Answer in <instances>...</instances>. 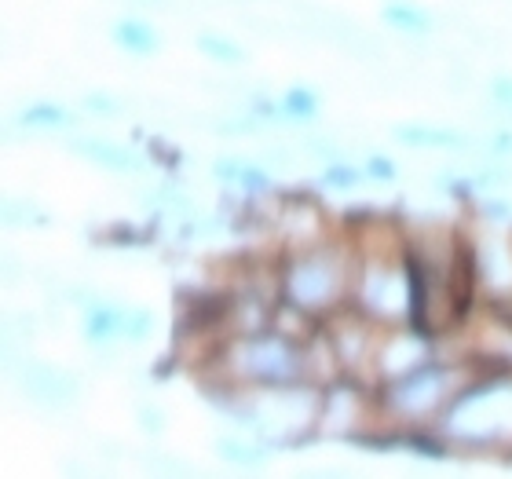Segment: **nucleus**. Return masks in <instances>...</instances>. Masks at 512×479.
<instances>
[{
  "label": "nucleus",
  "mask_w": 512,
  "mask_h": 479,
  "mask_svg": "<svg viewBox=\"0 0 512 479\" xmlns=\"http://www.w3.org/2000/svg\"><path fill=\"white\" fill-rule=\"evenodd\" d=\"M363 256H348L341 245H308L293 249L278 264V289L286 304H297L315 319H326L348 304V293H355Z\"/></svg>",
  "instance_id": "f257e3e1"
},
{
  "label": "nucleus",
  "mask_w": 512,
  "mask_h": 479,
  "mask_svg": "<svg viewBox=\"0 0 512 479\" xmlns=\"http://www.w3.org/2000/svg\"><path fill=\"white\" fill-rule=\"evenodd\" d=\"M443 432L472 447H491L512 436V373H483L443 406Z\"/></svg>",
  "instance_id": "f03ea898"
},
{
  "label": "nucleus",
  "mask_w": 512,
  "mask_h": 479,
  "mask_svg": "<svg viewBox=\"0 0 512 479\" xmlns=\"http://www.w3.org/2000/svg\"><path fill=\"white\" fill-rule=\"evenodd\" d=\"M220 359L231 366V377L271 388V384L308 381V348L286 333H242L224 344Z\"/></svg>",
  "instance_id": "7ed1b4c3"
},
{
  "label": "nucleus",
  "mask_w": 512,
  "mask_h": 479,
  "mask_svg": "<svg viewBox=\"0 0 512 479\" xmlns=\"http://www.w3.org/2000/svg\"><path fill=\"white\" fill-rule=\"evenodd\" d=\"M450 381H454L450 366L428 359L421 366H414V370H406L403 377L384 381L381 406L399 421H425V417L436 414L439 406H447L454 399Z\"/></svg>",
  "instance_id": "20e7f679"
},
{
  "label": "nucleus",
  "mask_w": 512,
  "mask_h": 479,
  "mask_svg": "<svg viewBox=\"0 0 512 479\" xmlns=\"http://www.w3.org/2000/svg\"><path fill=\"white\" fill-rule=\"evenodd\" d=\"M154 319L147 308H114V304H96L85 315V333L92 344L107 341H139L147 337Z\"/></svg>",
  "instance_id": "39448f33"
},
{
  "label": "nucleus",
  "mask_w": 512,
  "mask_h": 479,
  "mask_svg": "<svg viewBox=\"0 0 512 479\" xmlns=\"http://www.w3.org/2000/svg\"><path fill=\"white\" fill-rule=\"evenodd\" d=\"M70 150L81 154V158H88L92 165H99V169H110V172H136L139 169L136 150L121 147V143H110V139H99V136L74 139Z\"/></svg>",
  "instance_id": "423d86ee"
},
{
  "label": "nucleus",
  "mask_w": 512,
  "mask_h": 479,
  "mask_svg": "<svg viewBox=\"0 0 512 479\" xmlns=\"http://www.w3.org/2000/svg\"><path fill=\"white\" fill-rule=\"evenodd\" d=\"M392 136L403 143V147L417 150H465L469 139L461 132H450V128H428V125H395Z\"/></svg>",
  "instance_id": "0eeeda50"
},
{
  "label": "nucleus",
  "mask_w": 512,
  "mask_h": 479,
  "mask_svg": "<svg viewBox=\"0 0 512 479\" xmlns=\"http://www.w3.org/2000/svg\"><path fill=\"white\" fill-rule=\"evenodd\" d=\"M26 388H30L37 399H48V403H66L74 395V381L66 377L63 370H48V366H33L26 373Z\"/></svg>",
  "instance_id": "6e6552de"
},
{
  "label": "nucleus",
  "mask_w": 512,
  "mask_h": 479,
  "mask_svg": "<svg viewBox=\"0 0 512 479\" xmlns=\"http://www.w3.org/2000/svg\"><path fill=\"white\" fill-rule=\"evenodd\" d=\"M114 41L125 48L128 55H154L158 52V33L143 19H121L114 26Z\"/></svg>",
  "instance_id": "1a4fd4ad"
},
{
  "label": "nucleus",
  "mask_w": 512,
  "mask_h": 479,
  "mask_svg": "<svg viewBox=\"0 0 512 479\" xmlns=\"http://www.w3.org/2000/svg\"><path fill=\"white\" fill-rule=\"evenodd\" d=\"M384 22L395 26V30H403V33H428L432 30V19H428L425 11L414 8V4H399V0L384 8Z\"/></svg>",
  "instance_id": "9d476101"
},
{
  "label": "nucleus",
  "mask_w": 512,
  "mask_h": 479,
  "mask_svg": "<svg viewBox=\"0 0 512 479\" xmlns=\"http://www.w3.org/2000/svg\"><path fill=\"white\" fill-rule=\"evenodd\" d=\"M66 121H70V114L59 103H33V107H26L19 114V125L26 128H59Z\"/></svg>",
  "instance_id": "9b49d317"
},
{
  "label": "nucleus",
  "mask_w": 512,
  "mask_h": 479,
  "mask_svg": "<svg viewBox=\"0 0 512 479\" xmlns=\"http://www.w3.org/2000/svg\"><path fill=\"white\" fill-rule=\"evenodd\" d=\"M198 48H202L209 59H216V63L238 66L242 59H246V52H242L235 41H227V37H216V33H202V37H198Z\"/></svg>",
  "instance_id": "f8f14e48"
},
{
  "label": "nucleus",
  "mask_w": 512,
  "mask_h": 479,
  "mask_svg": "<svg viewBox=\"0 0 512 479\" xmlns=\"http://www.w3.org/2000/svg\"><path fill=\"white\" fill-rule=\"evenodd\" d=\"M315 110H319V96L308 92V88H289L282 96V114L286 118H315Z\"/></svg>",
  "instance_id": "ddd939ff"
},
{
  "label": "nucleus",
  "mask_w": 512,
  "mask_h": 479,
  "mask_svg": "<svg viewBox=\"0 0 512 479\" xmlns=\"http://www.w3.org/2000/svg\"><path fill=\"white\" fill-rule=\"evenodd\" d=\"M359 180H363V172L355 169V165H330V169L322 172L326 187H355Z\"/></svg>",
  "instance_id": "4468645a"
},
{
  "label": "nucleus",
  "mask_w": 512,
  "mask_h": 479,
  "mask_svg": "<svg viewBox=\"0 0 512 479\" xmlns=\"http://www.w3.org/2000/svg\"><path fill=\"white\" fill-rule=\"evenodd\" d=\"M220 454H227V458H235V461H260V450L242 447L235 439H220Z\"/></svg>",
  "instance_id": "2eb2a0df"
},
{
  "label": "nucleus",
  "mask_w": 512,
  "mask_h": 479,
  "mask_svg": "<svg viewBox=\"0 0 512 479\" xmlns=\"http://www.w3.org/2000/svg\"><path fill=\"white\" fill-rule=\"evenodd\" d=\"M366 176H370V180H392L395 165L388 158H370L366 161Z\"/></svg>",
  "instance_id": "dca6fc26"
},
{
  "label": "nucleus",
  "mask_w": 512,
  "mask_h": 479,
  "mask_svg": "<svg viewBox=\"0 0 512 479\" xmlns=\"http://www.w3.org/2000/svg\"><path fill=\"white\" fill-rule=\"evenodd\" d=\"M85 103L92 114H103V118H107V114H118V103H114L110 96H88Z\"/></svg>",
  "instance_id": "f3484780"
},
{
  "label": "nucleus",
  "mask_w": 512,
  "mask_h": 479,
  "mask_svg": "<svg viewBox=\"0 0 512 479\" xmlns=\"http://www.w3.org/2000/svg\"><path fill=\"white\" fill-rule=\"evenodd\" d=\"M491 96L498 99L502 107H509V110H512V77H502V81H494Z\"/></svg>",
  "instance_id": "a211bd4d"
},
{
  "label": "nucleus",
  "mask_w": 512,
  "mask_h": 479,
  "mask_svg": "<svg viewBox=\"0 0 512 479\" xmlns=\"http://www.w3.org/2000/svg\"><path fill=\"white\" fill-rule=\"evenodd\" d=\"M150 154H158L161 161H176V150H172V147H165V143H161V139H154V143H150Z\"/></svg>",
  "instance_id": "6ab92c4d"
},
{
  "label": "nucleus",
  "mask_w": 512,
  "mask_h": 479,
  "mask_svg": "<svg viewBox=\"0 0 512 479\" xmlns=\"http://www.w3.org/2000/svg\"><path fill=\"white\" fill-rule=\"evenodd\" d=\"M498 315H502V319L509 322V330H512V311H498Z\"/></svg>",
  "instance_id": "aec40b11"
}]
</instances>
